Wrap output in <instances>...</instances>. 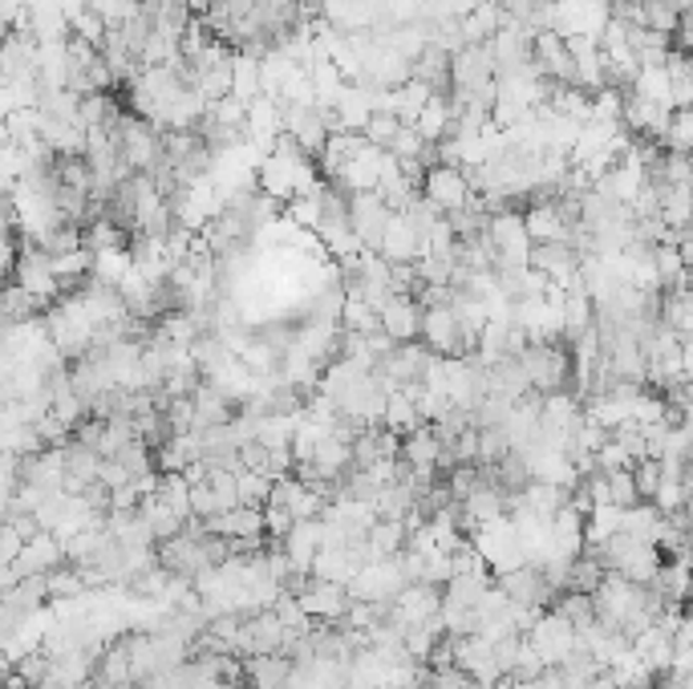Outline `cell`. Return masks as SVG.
Returning a JSON list of instances; mask_svg holds the SVG:
<instances>
[{
    "label": "cell",
    "instance_id": "22",
    "mask_svg": "<svg viewBox=\"0 0 693 689\" xmlns=\"http://www.w3.org/2000/svg\"><path fill=\"white\" fill-rule=\"evenodd\" d=\"M662 324L678 337H693V289H662Z\"/></svg>",
    "mask_w": 693,
    "mask_h": 689
},
{
    "label": "cell",
    "instance_id": "23",
    "mask_svg": "<svg viewBox=\"0 0 693 689\" xmlns=\"http://www.w3.org/2000/svg\"><path fill=\"white\" fill-rule=\"evenodd\" d=\"M632 98H645V102H657V106H673V77H669V69L665 65H641V74H637V81H632Z\"/></svg>",
    "mask_w": 693,
    "mask_h": 689
},
{
    "label": "cell",
    "instance_id": "26",
    "mask_svg": "<svg viewBox=\"0 0 693 689\" xmlns=\"http://www.w3.org/2000/svg\"><path fill=\"white\" fill-rule=\"evenodd\" d=\"M382 426L398 430V434H410V430L422 426V410H418V401L406 394V390H394L389 401H385V422Z\"/></svg>",
    "mask_w": 693,
    "mask_h": 689
},
{
    "label": "cell",
    "instance_id": "10",
    "mask_svg": "<svg viewBox=\"0 0 693 689\" xmlns=\"http://www.w3.org/2000/svg\"><path fill=\"white\" fill-rule=\"evenodd\" d=\"M382 158L385 151L382 146H373L370 138H365V146L345 163V170H341L333 183L341 187V191H349V195H361V191H377V183H382Z\"/></svg>",
    "mask_w": 693,
    "mask_h": 689
},
{
    "label": "cell",
    "instance_id": "9",
    "mask_svg": "<svg viewBox=\"0 0 693 689\" xmlns=\"http://www.w3.org/2000/svg\"><path fill=\"white\" fill-rule=\"evenodd\" d=\"M280 114H284V130H288L308 154L324 151V142H329L324 106H288V102H280Z\"/></svg>",
    "mask_w": 693,
    "mask_h": 689
},
{
    "label": "cell",
    "instance_id": "11",
    "mask_svg": "<svg viewBox=\"0 0 693 689\" xmlns=\"http://www.w3.org/2000/svg\"><path fill=\"white\" fill-rule=\"evenodd\" d=\"M580 264H585V256H580V247L572 244V240H555V244L531 247V268H536L539 276L555 280V284H568L572 276L580 272Z\"/></svg>",
    "mask_w": 693,
    "mask_h": 689
},
{
    "label": "cell",
    "instance_id": "5",
    "mask_svg": "<svg viewBox=\"0 0 693 689\" xmlns=\"http://www.w3.org/2000/svg\"><path fill=\"white\" fill-rule=\"evenodd\" d=\"M422 195L442 215H454L471 203L475 187H471V179H466L462 167H431L426 170V183H422Z\"/></svg>",
    "mask_w": 693,
    "mask_h": 689
},
{
    "label": "cell",
    "instance_id": "8",
    "mask_svg": "<svg viewBox=\"0 0 693 689\" xmlns=\"http://www.w3.org/2000/svg\"><path fill=\"white\" fill-rule=\"evenodd\" d=\"M536 69L548 81H560V86H576V62H572V49L560 33L543 29L536 33V53H531Z\"/></svg>",
    "mask_w": 693,
    "mask_h": 689
},
{
    "label": "cell",
    "instance_id": "27",
    "mask_svg": "<svg viewBox=\"0 0 693 689\" xmlns=\"http://www.w3.org/2000/svg\"><path fill=\"white\" fill-rule=\"evenodd\" d=\"M657 276L662 289H690V264L678 244H657Z\"/></svg>",
    "mask_w": 693,
    "mask_h": 689
},
{
    "label": "cell",
    "instance_id": "21",
    "mask_svg": "<svg viewBox=\"0 0 693 689\" xmlns=\"http://www.w3.org/2000/svg\"><path fill=\"white\" fill-rule=\"evenodd\" d=\"M418 130L426 142H442V138H454V98L450 93H434L426 110H422V118H418Z\"/></svg>",
    "mask_w": 693,
    "mask_h": 689
},
{
    "label": "cell",
    "instance_id": "18",
    "mask_svg": "<svg viewBox=\"0 0 693 689\" xmlns=\"http://www.w3.org/2000/svg\"><path fill=\"white\" fill-rule=\"evenodd\" d=\"M293 669H296V661L288 658V653H264V658L244 661V677L260 689H288Z\"/></svg>",
    "mask_w": 693,
    "mask_h": 689
},
{
    "label": "cell",
    "instance_id": "42",
    "mask_svg": "<svg viewBox=\"0 0 693 689\" xmlns=\"http://www.w3.org/2000/svg\"><path fill=\"white\" fill-rule=\"evenodd\" d=\"M690 289H693V264H690Z\"/></svg>",
    "mask_w": 693,
    "mask_h": 689
},
{
    "label": "cell",
    "instance_id": "40",
    "mask_svg": "<svg viewBox=\"0 0 693 689\" xmlns=\"http://www.w3.org/2000/svg\"><path fill=\"white\" fill-rule=\"evenodd\" d=\"M264 520H268V536L284 539L296 527V515L288 507H264Z\"/></svg>",
    "mask_w": 693,
    "mask_h": 689
},
{
    "label": "cell",
    "instance_id": "12",
    "mask_svg": "<svg viewBox=\"0 0 693 689\" xmlns=\"http://www.w3.org/2000/svg\"><path fill=\"white\" fill-rule=\"evenodd\" d=\"M422 301L418 296H401V292H394L389 301L382 305V329L389 333L394 341H422Z\"/></svg>",
    "mask_w": 693,
    "mask_h": 689
},
{
    "label": "cell",
    "instance_id": "2",
    "mask_svg": "<svg viewBox=\"0 0 693 689\" xmlns=\"http://www.w3.org/2000/svg\"><path fill=\"white\" fill-rule=\"evenodd\" d=\"M527 641H531V649H536L539 658H543V665L548 669H560L564 661L580 649V633H576V625H572L564 613H555V609H548V613L539 616L536 628L527 633Z\"/></svg>",
    "mask_w": 693,
    "mask_h": 689
},
{
    "label": "cell",
    "instance_id": "6",
    "mask_svg": "<svg viewBox=\"0 0 693 689\" xmlns=\"http://www.w3.org/2000/svg\"><path fill=\"white\" fill-rule=\"evenodd\" d=\"M349 212H354V231L361 235L365 252H382V235L394 219V207L377 195V191H361L349 200Z\"/></svg>",
    "mask_w": 693,
    "mask_h": 689
},
{
    "label": "cell",
    "instance_id": "43",
    "mask_svg": "<svg viewBox=\"0 0 693 689\" xmlns=\"http://www.w3.org/2000/svg\"><path fill=\"white\" fill-rule=\"evenodd\" d=\"M690 62H693V53H690Z\"/></svg>",
    "mask_w": 693,
    "mask_h": 689
},
{
    "label": "cell",
    "instance_id": "34",
    "mask_svg": "<svg viewBox=\"0 0 693 689\" xmlns=\"http://www.w3.org/2000/svg\"><path fill=\"white\" fill-rule=\"evenodd\" d=\"M645 25L657 33H669V37H678L681 29V13L673 4H665V0H645Z\"/></svg>",
    "mask_w": 693,
    "mask_h": 689
},
{
    "label": "cell",
    "instance_id": "36",
    "mask_svg": "<svg viewBox=\"0 0 693 689\" xmlns=\"http://www.w3.org/2000/svg\"><path fill=\"white\" fill-rule=\"evenodd\" d=\"M401 126H406V123H401L398 114H373L370 126H365V138H370L373 146H382V151H389V146H394V138H398Z\"/></svg>",
    "mask_w": 693,
    "mask_h": 689
},
{
    "label": "cell",
    "instance_id": "31",
    "mask_svg": "<svg viewBox=\"0 0 693 689\" xmlns=\"http://www.w3.org/2000/svg\"><path fill=\"white\" fill-rule=\"evenodd\" d=\"M195 90H200L207 102H223V98H231V90H235V81H231V62L216 65V69H203Z\"/></svg>",
    "mask_w": 693,
    "mask_h": 689
},
{
    "label": "cell",
    "instance_id": "4",
    "mask_svg": "<svg viewBox=\"0 0 693 689\" xmlns=\"http://www.w3.org/2000/svg\"><path fill=\"white\" fill-rule=\"evenodd\" d=\"M422 345H431L438 357H466V333L454 305H431L422 312Z\"/></svg>",
    "mask_w": 693,
    "mask_h": 689
},
{
    "label": "cell",
    "instance_id": "39",
    "mask_svg": "<svg viewBox=\"0 0 693 689\" xmlns=\"http://www.w3.org/2000/svg\"><path fill=\"white\" fill-rule=\"evenodd\" d=\"M625 467H637V462H632V455L616 443V438H608V443L596 450V471H625Z\"/></svg>",
    "mask_w": 693,
    "mask_h": 689
},
{
    "label": "cell",
    "instance_id": "14",
    "mask_svg": "<svg viewBox=\"0 0 693 689\" xmlns=\"http://www.w3.org/2000/svg\"><path fill=\"white\" fill-rule=\"evenodd\" d=\"M527 219V235H531V244H555V240H572V224L568 215L560 212V203L548 200V203H531L524 212Z\"/></svg>",
    "mask_w": 693,
    "mask_h": 689
},
{
    "label": "cell",
    "instance_id": "28",
    "mask_svg": "<svg viewBox=\"0 0 693 689\" xmlns=\"http://www.w3.org/2000/svg\"><path fill=\"white\" fill-rule=\"evenodd\" d=\"M341 329H349V333H361V337H370L382 329V312L370 305V301H361V296H349L345 308H341Z\"/></svg>",
    "mask_w": 693,
    "mask_h": 689
},
{
    "label": "cell",
    "instance_id": "24",
    "mask_svg": "<svg viewBox=\"0 0 693 689\" xmlns=\"http://www.w3.org/2000/svg\"><path fill=\"white\" fill-rule=\"evenodd\" d=\"M406 539H410V527L406 520H377L370 527V548L377 560H394L406 551Z\"/></svg>",
    "mask_w": 693,
    "mask_h": 689
},
{
    "label": "cell",
    "instance_id": "30",
    "mask_svg": "<svg viewBox=\"0 0 693 689\" xmlns=\"http://www.w3.org/2000/svg\"><path fill=\"white\" fill-rule=\"evenodd\" d=\"M657 523H662V511H657V503H637V507H629V511H625V532H629L632 539H645V544H653Z\"/></svg>",
    "mask_w": 693,
    "mask_h": 689
},
{
    "label": "cell",
    "instance_id": "13",
    "mask_svg": "<svg viewBox=\"0 0 693 689\" xmlns=\"http://www.w3.org/2000/svg\"><path fill=\"white\" fill-rule=\"evenodd\" d=\"M442 450L447 446H442V438H438V430L431 422H422V426L401 438V462L410 471H438L442 467Z\"/></svg>",
    "mask_w": 693,
    "mask_h": 689
},
{
    "label": "cell",
    "instance_id": "17",
    "mask_svg": "<svg viewBox=\"0 0 693 689\" xmlns=\"http://www.w3.org/2000/svg\"><path fill=\"white\" fill-rule=\"evenodd\" d=\"M333 110H337L341 126H345L349 135H365V126H370V118H373L370 86H365V81H349V86L341 90L337 106Z\"/></svg>",
    "mask_w": 693,
    "mask_h": 689
},
{
    "label": "cell",
    "instance_id": "20",
    "mask_svg": "<svg viewBox=\"0 0 693 689\" xmlns=\"http://www.w3.org/2000/svg\"><path fill=\"white\" fill-rule=\"evenodd\" d=\"M231 418H235V401L216 390L211 382H203L195 390V430H216V426H228Z\"/></svg>",
    "mask_w": 693,
    "mask_h": 689
},
{
    "label": "cell",
    "instance_id": "29",
    "mask_svg": "<svg viewBox=\"0 0 693 689\" xmlns=\"http://www.w3.org/2000/svg\"><path fill=\"white\" fill-rule=\"evenodd\" d=\"M604 576H608V567L601 564V556H596V551H585V556L572 564V584H568V588H572V592H588V597H592V592H596V588L604 584Z\"/></svg>",
    "mask_w": 693,
    "mask_h": 689
},
{
    "label": "cell",
    "instance_id": "25",
    "mask_svg": "<svg viewBox=\"0 0 693 689\" xmlns=\"http://www.w3.org/2000/svg\"><path fill=\"white\" fill-rule=\"evenodd\" d=\"M434 98V90L422 81V77H410L406 86H398L394 90V114H398L406 126H414L418 118H422V110H426V102Z\"/></svg>",
    "mask_w": 693,
    "mask_h": 689
},
{
    "label": "cell",
    "instance_id": "37",
    "mask_svg": "<svg viewBox=\"0 0 693 689\" xmlns=\"http://www.w3.org/2000/svg\"><path fill=\"white\" fill-rule=\"evenodd\" d=\"M632 479H637V490H641V499L645 503H653V495H657V487H662V459H641L637 467H632Z\"/></svg>",
    "mask_w": 693,
    "mask_h": 689
},
{
    "label": "cell",
    "instance_id": "15",
    "mask_svg": "<svg viewBox=\"0 0 693 689\" xmlns=\"http://www.w3.org/2000/svg\"><path fill=\"white\" fill-rule=\"evenodd\" d=\"M382 256L389 264H418L422 256H426V247H422V240H418V231L410 228V219H406L401 212H394L389 228H385Z\"/></svg>",
    "mask_w": 693,
    "mask_h": 689
},
{
    "label": "cell",
    "instance_id": "41",
    "mask_svg": "<svg viewBox=\"0 0 693 689\" xmlns=\"http://www.w3.org/2000/svg\"><path fill=\"white\" fill-rule=\"evenodd\" d=\"M25 544H29V539L21 536L13 523H4V532H0V560H4V564H16L21 551H25Z\"/></svg>",
    "mask_w": 693,
    "mask_h": 689
},
{
    "label": "cell",
    "instance_id": "32",
    "mask_svg": "<svg viewBox=\"0 0 693 689\" xmlns=\"http://www.w3.org/2000/svg\"><path fill=\"white\" fill-rule=\"evenodd\" d=\"M608 475V495H613V503L616 507H637V503H645L641 499V490H637V479H632V467H625V471H604Z\"/></svg>",
    "mask_w": 693,
    "mask_h": 689
},
{
    "label": "cell",
    "instance_id": "7",
    "mask_svg": "<svg viewBox=\"0 0 693 689\" xmlns=\"http://www.w3.org/2000/svg\"><path fill=\"white\" fill-rule=\"evenodd\" d=\"M442 600H447V588H438V584H406L389 613L406 628L426 625V621H434V616L442 613Z\"/></svg>",
    "mask_w": 693,
    "mask_h": 689
},
{
    "label": "cell",
    "instance_id": "35",
    "mask_svg": "<svg viewBox=\"0 0 693 689\" xmlns=\"http://www.w3.org/2000/svg\"><path fill=\"white\" fill-rule=\"evenodd\" d=\"M106 33L110 25L102 21V16L93 13V9H81V13L74 16V37H81V41H90L93 49L106 46Z\"/></svg>",
    "mask_w": 693,
    "mask_h": 689
},
{
    "label": "cell",
    "instance_id": "38",
    "mask_svg": "<svg viewBox=\"0 0 693 689\" xmlns=\"http://www.w3.org/2000/svg\"><path fill=\"white\" fill-rule=\"evenodd\" d=\"M216 123L223 126H235V130H247V102H240L235 93L231 98H223V102H211V110H207Z\"/></svg>",
    "mask_w": 693,
    "mask_h": 689
},
{
    "label": "cell",
    "instance_id": "3",
    "mask_svg": "<svg viewBox=\"0 0 693 689\" xmlns=\"http://www.w3.org/2000/svg\"><path fill=\"white\" fill-rule=\"evenodd\" d=\"M300 600V609H305L317 625H345V616L354 609V592L337 580H317V576H308L305 588L296 592Z\"/></svg>",
    "mask_w": 693,
    "mask_h": 689
},
{
    "label": "cell",
    "instance_id": "1",
    "mask_svg": "<svg viewBox=\"0 0 693 689\" xmlns=\"http://www.w3.org/2000/svg\"><path fill=\"white\" fill-rule=\"evenodd\" d=\"M519 361H524L527 378H531V390L536 394H560V390H572V373H576V361H572V349L568 345H560V341H531L524 353H519Z\"/></svg>",
    "mask_w": 693,
    "mask_h": 689
},
{
    "label": "cell",
    "instance_id": "16",
    "mask_svg": "<svg viewBox=\"0 0 693 689\" xmlns=\"http://www.w3.org/2000/svg\"><path fill=\"white\" fill-rule=\"evenodd\" d=\"M653 588L662 592L665 604H673V609H690V600H693V564H690V556L665 560L662 572H657V580H653Z\"/></svg>",
    "mask_w": 693,
    "mask_h": 689
},
{
    "label": "cell",
    "instance_id": "19",
    "mask_svg": "<svg viewBox=\"0 0 693 689\" xmlns=\"http://www.w3.org/2000/svg\"><path fill=\"white\" fill-rule=\"evenodd\" d=\"M231 81H235V98L240 102H256V98H264V58L260 53H247V49H235L231 53Z\"/></svg>",
    "mask_w": 693,
    "mask_h": 689
},
{
    "label": "cell",
    "instance_id": "33",
    "mask_svg": "<svg viewBox=\"0 0 693 689\" xmlns=\"http://www.w3.org/2000/svg\"><path fill=\"white\" fill-rule=\"evenodd\" d=\"M272 483L277 479L260 475V471H240V499H244V507H268Z\"/></svg>",
    "mask_w": 693,
    "mask_h": 689
}]
</instances>
